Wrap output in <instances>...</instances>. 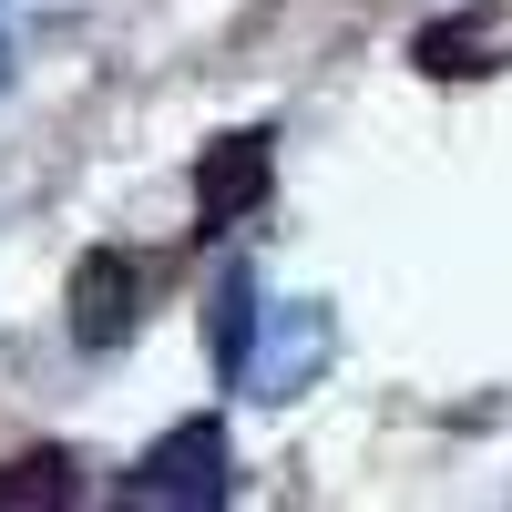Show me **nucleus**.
<instances>
[{
    "label": "nucleus",
    "mask_w": 512,
    "mask_h": 512,
    "mask_svg": "<svg viewBox=\"0 0 512 512\" xmlns=\"http://www.w3.org/2000/svg\"><path fill=\"white\" fill-rule=\"evenodd\" d=\"M123 492L154 502V512H205V502H226V492H236V441H226V420H216V410L175 420V431L134 461V482H123Z\"/></svg>",
    "instance_id": "nucleus-1"
},
{
    "label": "nucleus",
    "mask_w": 512,
    "mask_h": 512,
    "mask_svg": "<svg viewBox=\"0 0 512 512\" xmlns=\"http://www.w3.org/2000/svg\"><path fill=\"white\" fill-rule=\"evenodd\" d=\"M267 185H277V134H267V123H236V134H216V144L195 154V236L246 226L256 205H267Z\"/></svg>",
    "instance_id": "nucleus-2"
},
{
    "label": "nucleus",
    "mask_w": 512,
    "mask_h": 512,
    "mask_svg": "<svg viewBox=\"0 0 512 512\" xmlns=\"http://www.w3.org/2000/svg\"><path fill=\"white\" fill-rule=\"evenodd\" d=\"M328 359H338V318L318 308V297H287V308H267V328H256L246 390H256V400H297Z\"/></svg>",
    "instance_id": "nucleus-3"
},
{
    "label": "nucleus",
    "mask_w": 512,
    "mask_h": 512,
    "mask_svg": "<svg viewBox=\"0 0 512 512\" xmlns=\"http://www.w3.org/2000/svg\"><path fill=\"white\" fill-rule=\"evenodd\" d=\"M62 308H72V338H82V349L113 359L123 338L144 328V267H134L123 246H93V256L72 267V297H62Z\"/></svg>",
    "instance_id": "nucleus-4"
},
{
    "label": "nucleus",
    "mask_w": 512,
    "mask_h": 512,
    "mask_svg": "<svg viewBox=\"0 0 512 512\" xmlns=\"http://www.w3.org/2000/svg\"><path fill=\"white\" fill-rule=\"evenodd\" d=\"M256 328H267V308H256V277H246V267H226V277H216V297H205V359H216V379H236V390H246Z\"/></svg>",
    "instance_id": "nucleus-5"
},
{
    "label": "nucleus",
    "mask_w": 512,
    "mask_h": 512,
    "mask_svg": "<svg viewBox=\"0 0 512 512\" xmlns=\"http://www.w3.org/2000/svg\"><path fill=\"white\" fill-rule=\"evenodd\" d=\"M82 482H72V451H31V461H11V472H0V512H52V502H72Z\"/></svg>",
    "instance_id": "nucleus-6"
},
{
    "label": "nucleus",
    "mask_w": 512,
    "mask_h": 512,
    "mask_svg": "<svg viewBox=\"0 0 512 512\" xmlns=\"http://www.w3.org/2000/svg\"><path fill=\"white\" fill-rule=\"evenodd\" d=\"M420 72H441V82L482 72V21H431L420 31Z\"/></svg>",
    "instance_id": "nucleus-7"
},
{
    "label": "nucleus",
    "mask_w": 512,
    "mask_h": 512,
    "mask_svg": "<svg viewBox=\"0 0 512 512\" xmlns=\"http://www.w3.org/2000/svg\"><path fill=\"white\" fill-rule=\"evenodd\" d=\"M0 93H11V31H0Z\"/></svg>",
    "instance_id": "nucleus-8"
}]
</instances>
